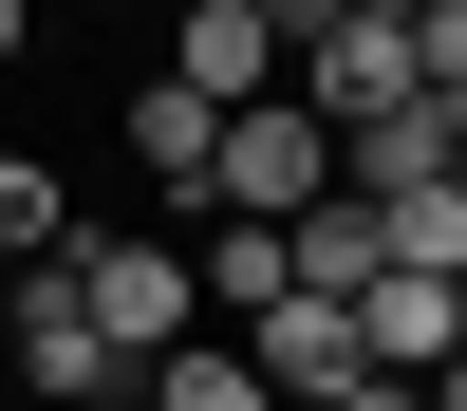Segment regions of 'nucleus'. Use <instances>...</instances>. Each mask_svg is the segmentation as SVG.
<instances>
[{"instance_id": "nucleus-1", "label": "nucleus", "mask_w": 467, "mask_h": 411, "mask_svg": "<svg viewBox=\"0 0 467 411\" xmlns=\"http://www.w3.org/2000/svg\"><path fill=\"white\" fill-rule=\"evenodd\" d=\"M393 94H411V0H281V112L374 131Z\"/></svg>"}, {"instance_id": "nucleus-2", "label": "nucleus", "mask_w": 467, "mask_h": 411, "mask_svg": "<svg viewBox=\"0 0 467 411\" xmlns=\"http://www.w3.org/2000/svg\"><path fill=\"white\" fill-rule=\"evenodd\" d=\"M57 281H75V318L112 336V374H150V355L206 336V318H187V243H169V224H75Z\"/></svg>"}, {"instance_id": "nucleus-3", "label": "nucleus", "mask_w": 467, "mask_h": 411, "mask_svg": "<svg viewBox=\"0 0 467 411\" xmlns=\"http://www.w3.org/2000/svg\"><path fill=\"white\" fill-rule=\"evenodd\" d=\"M0 393H37V411H112V393H131V374H112V336L75 318L57 262H19V299H0Z\"/></svg>"}, {"instance_id": "nucleus-4", "label": "nucleus", "mask_w": 467, "mask_h": 411, "mask_svg": "<svg viewBox=\"0 0 467 411\" xmlns=\"http://www.w3.org/2000/svg\"><path fill=\"white\" fill-rule=\"evenodd\" d=\"M318 187H337V131H318V112H281V94L224 112V149H206V206L224 224H299Z\"/></svg>"}, {"instance_id": "nucleus-5", "label": "nucleus", "mask_w": 467, "mask_h": 411, "mask_svg": "<svg viewBox=\"0 0 467 411\" xmlns=\"http://www.w3.org/2000/svg\"><path fill=\"white\" fill-rule=\"evenodd\" d=\"M169 94L262 112V94H281V0H187V19H169Z\"/></svg>"}, {"instance_id": "nucleus-6", "label": "nucleus", "mask_w": 467, "mask_h": 411, "mask_svg": "<svg viewBox=\"0 0 467 411\" xmlns=\"http://www.w3.org/2000/svg\"><path fill=\"white\" fill-rule=\"evenodd\" d=\"M244 374H262V411H337L356 393V318L337 299H281V318H244Z\"/></svg>"}, {"instance_id": "nucleus-7", "label": "nucleus", "mask_w": 467, "mask_h": 411, "mask_svg": "<svg viewBox=\"0 0 467 411\" xmlns=\"http://www.w3.org/2000/svg\"><path fill=\"white\" fill-rule=\"evenodd\" d=\"M206 149H224V112H206V94H169V75H150V94H131V169L169 187V206H206Z\"/></svg>"}, {"instance_id": "nucleus-8", "label": "nucleus", "mask_w": 467, "mask_h": 411, "mask_svg": "<svg viewBox=\"0 0 467 411\" xmlns=\"http://www.w3.org/2000/svg\"><path fill=\"white\" fill-rule=\"evenodd\" d=\"M75 243V187L37 169V149H0V281H19V262H57Z\"/></svg>"}, {"instance_id": "nucleus-9", "label": "nucleus", "mask_w": 467, "mask_h": 411, "mask_svg": "<svg viewBox=\"0 0 467 411\" xmlns=\"http://www.w3.org/2000/svg\"><path fill=\"white\" fill-rule=\"evenodd\" d=\"M131 411H262V374L244 355H206V336H187V355H150V393Z\"/></svg>"}, {"instance_id": "nucleus-10", "label": "nucleus", "mask_w": 467, "mask_h": 411, "mask_svg": "<svg viewBox=\"0 0 467 411\" xmlns=\"http://www.w3.org/2000/svg\"><path fill=\"white\" fill-rule=\"evenodd\" d=\"M337 411H431V393H393V374H356V393H337Z\"/></svg>"}, {"instance_id": "nucleus-11", "label": "nucleus", "mask_w": 467, "mask_h": 411, "mask_svg": "<svg viewBox=\"0 0 467 411\" xmlns=\"http://www.w3.org/2000/svg\"><path fill=\"white\" fill-rule=\"evenodd\" d=\"M19 57H37V37H19V0H0V75H19Z\"/></svg>"}]
</instances>
